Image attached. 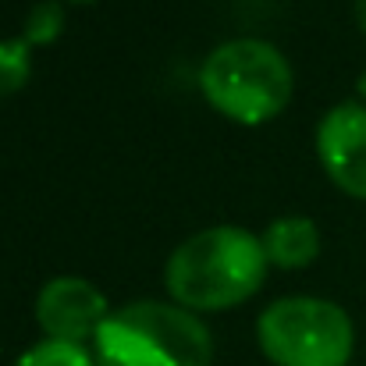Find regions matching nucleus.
<instances>
[{"instance_id":"1","label":"nucleus","mask_w":366,"mask_h":366,"mask_svg":"<svg viewBox=\"0 0 366 366\" xmlns=\"http://www.w3.org/2000/svg\"><path fill=\"white\" fill-rule=\"evenodd\" d=\"M263 239L239 224H217L189 235L167 256V295L189 313H221L242 306L267 281Z\"/></svg>"},{"instance_id":"10","label":"nucleus","mask_w":366,"mask_h":366,"mask_svg":"<svg viewBox=\"0 0 366 366\" xmlns=\"http://www.w3.org/2000/svg\"><path fill=\"white\" fill-rule=\"evenodd\" d=\"M64 4L61 0H43L36 7H29L25 25H21V39L29 46H50L57 43V36L64 32Z\"/></svg>"},{"instance_id":"11","label":"nucleus","mask_w":366,"mask_h":366,"mask_svg":"<svg viewBox=\"0 0 366 366\" xmlns=\"http://www.w3.org/2000/svg\"><path fill=\"white\" fill-rule=\"evenodd\" d=\"M356 21H360V29L366 32V0H356Z\"/></svg>"},{"instance_id":"12","label":"nucleus","mask_w":366,"mask_h":366,"mask_svg":"<svg viewBox=\"0 0 366 366\" xmlns=\"http://www.w3.org/2000/svg\"><path fill=\"white\" fill-rule=\"evenodd\" d=\"M356 89H360V97H363V100H366V71H363V75H360V82H356Z\"/></svg>"},{"instance_id":"3","label":"nucleus","mask_w":366,"mask_h":366,"mask_svg":"<svg viewBox=\"0 0 366 366\" xmlns=\"http://www.w3.org/2000/svg\"><path fill=\"white\" fill-rule=\"evenodd\" d=\"M199 93L207 104L235 124L274 122L295 93L288 57L263 39L221 43L199 68Z\"/></svg>"},{"instance_id":"5","label":"nucleus","mask_w":366,"mask_h":366,"mask_svg":"<svg viewBox=\"0 0 366 366\" xmlns=\"http://www.w3.org/2000/svg\"><path fill=\"white\" fill-rule=\"evenodd\" d=\"M114 310L107 306L104 292L86 277H54L36 295V324L50 342L86 345L97 342L100 327Z\"/></svg>"},{"instance_id":"4","label":"nucleus","mask_w":366,"mask_h":366,"mask_svg":"<svg viewBox=\"0 0 366 366\" xmlns=\"http://www.w3.org/2000/svg\"><path fill=\"white\" fill-rule=\"evenodd\" d=\"M256 342L274 366H349L356 327L338 302L292 295L259 313Z\"/></svg>"},{"instance_id":"8","label":"nucleus","mask_w":366,"mask_h":366,"mask_svg":"<svg viewBox=\"0 0 366 366\" xmlns=\"http://www.w3.org/2000/svg\"><path fill=\"white\" fill-rule=\"evenodd\" d=\"M32 79V46L18 39H0V100L21 93Z\"/></svg>"},{"instance_id":"6","label":"nucleus","mask_w":366,"mask_h":366,"mask_svg":"<svg viewBox=\"0 0 366 366\" xmlns=\"http://www.w3.org/2000/svg\"><path fill=\"white\" fill-rule=\"evenodd\" d=\"M317 157L327 178L352 199H366V107L338 104L317 124Z\"/></svg>"},{"instance_id":"9","label":"nucleus","mask_w":366,"mask_h":366,"mask_svg":"<svg viewBox=\"0 0 366 366\" xmlns=\"http://www.w3.org/2000/svg\"><path fill=\"white\" fill-rule=\"evenodd\" d=\"M14 366H97V360H93V352H89L86 345L43 338V342L29 345V349L14 360Z\"/></svg>"},{"instance_id":"13","label":"nucleus","mask_w":366,"mask_h":366,"mask_svg":"<svg viewBox=\"0 0 366 366\" xmlns=\"http://www.w3.org/2000/svg\"><path fill=\"white\" fill-rule=\"evenodd\" d=\"M68 4H89V0H68Z\"/></svg>"},{"instance_id":"7","label":"nucleus","mask_w":366,"mask_h":366,"mask_svg":"<svg viewBox=\"0 0 366 366\" xmlns=\"http://www.w3.org/2000/svg\"><path fill=\"white\" fill-rule=\"evenodd\" d=\"M259 239L267 249V259L281 270L310 267L320 256V228L310 217H277L267 224Z\"/></svg>"},{"instance_id":"2","label":"nucleus","mask_w":366,"mask_h":366,"mask_svg":"<svg viewBox=\"0 0 366 366\" xmlns=\"http://www.w3.org/2000/svg\"><path fill=\"white\" fill-rule=\"evenodd\" d=\"M97 366H210L207 324L178 302H128L107 317L93 342Z\"/></svg>"}]
</instances>
